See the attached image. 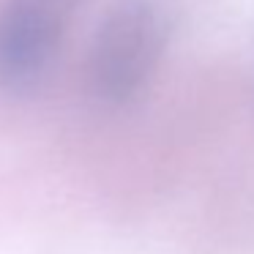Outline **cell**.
<instances>
[{
    "instance_id": "cell-2",
    "label": "cell",
    "mask_w": 254,
    "mask_h": 254,
    "mask_svg": "<svg viewBox=\"0 0 254 254\" xmlns=\"http://www.w3.org/2000/svg\"><path fill=\"white\" fill-rule=\"evenodd\" d=\"M82 0L0 3V88L28 90L50 68Z\"/></svg>"
},
{
    "instance_id": "cell-1",
    "label": "cell",
    "mask_w": 254,
    "mask_h": 254,
    "mask_svg": "<svg viewBox=\"0 0 254 254\" xmlns=\"http://www.w3.org/2000/svg\"><path fill=\"white\" fill-rule=\"evenodd\" d=\"M167 36L170 14L164 0H118L88 55V85L96 99L107 104L134 99L153 77Z\"/></svg>"
}]
</instances>
